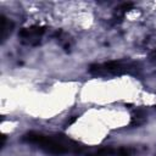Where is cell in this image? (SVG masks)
<instances>
[{
	"instance_id": "cell-6",
	"label": "cell",
	"mask_w": 156,
	"mask_h": 156,
	"mask_svg": "<svg viewBox=\"0 0 156 156\" xmlns=\"http://www.w3.org/2000/svg\"><path fill=\"white\" fill-rule=\"evenodd\" d=\"M133 6H134L133 2H123L119 6H117L115 9V12H113V20L115 21H122L124 15H126V12L129 11Z\"/></svg>"
},
{
	"instance_id": "cell-3",
	"label": "cell",
	"mask_w": 156,
	"mask_h": 156,
	"mask_svg": "<svg viewBox=\"0 0 156 156\" xmlns=\"http://www.w3.org/2000/svg\"><path fill=\"white\" fill-rule=\"evenodd\" d=\"M46 28L43 26H30L22 28L18 33V37L21 38L22 44L29 45V46H37L40 43V39L43 34L45 33Z\"/></svg>"
},
{
	"instance_id": "cell-7",
	"label": "cell",
	"mask_w": 156,
	"mask_h": 156,
	"mask_svg": "<svg viewBox=\"0 0 156 156\" xmlns=\"http://www.w3.org/2000/svg\"><path fill=\"white\" fill-rule=\"evenodd\" d=\"M113 154V149L112 147H101L96 151H93L90 154H88L87 156H112Z\"/></svg>"
},
{
	"instance_id": "cell-1",
	"label": "cell",
	"mask_w": 156,
	"mask_h": 156,
	"mask_svg": "<svg viewBox=\"0 0 156 156\" xmlns=\"http://www.w3.org/2000/svg\"><path fill=\"white\" fill-rule=\"evenodd\" d=\"M22 140L28 144L37 145L44 152L51 156H62L67 152L79 154L82 150V146H79L78 143L66 138L65 135H58V134L51 136L37 132H29L23 135Z\"/></svg>"
},
{
	"instance_id": "cell-5",
	"label": "cell",
	"mask_w": 156,
	"mask_h": 156,
	"mask_svg": "<svg viewBox=\"0 0 156 156\" xmlns=\"http://www.w3.org/2000/svg\"><path fill=\"white\" fill-rule=\"evenodd\" d=\"M146 122V113L143 110H136L134 111V113L130 117V122H129V127L130 128H135V127H140Z\"/></svg>"
},
{
	"instance_id": "cell-10",
	"label": "cell",
	"mask_w": 156,
	"mask_h": 156,
	"mask_svg": "<svg viewBox=\"0 0 156 156\" xmlns=\"http://www.w3.org/2000/svg\"><path fill=\"white\" fill-rule=\"evenodd\" d=\"M77 119H78V116H72L69 119H67V121H66V123L63 124V127H65V128H68V127H69L71 124H73Z\"/></svg>"
},
{
	"instance_id": "cell-12",
	"label": "cell",
	"mask_w": 156,
	"mask_h": 156,
	"mask_svg": "<svg viewBox=\"0 0 156 156\" xmlns=\"http://www.w3.org/2000/svg\"><path fill=\"white\" fill-rule=\"evenodd\" d=\"M155 108H156V107H155Z\"/></svg>"
},
{
	"instance_id": "cell-4",
	"label": "cell",
	"mask_w": 156,
	"mask_h": 156,
	"mask_svg": "<svg viewBox=\"0 0 156 156\" xmlns=\"http://www.w3.org/2000/svg\"><path fill=\"white\" fill-rule=\"evenodd\" d=\"M13 29V22L6 18L4 15H1V43H5L7 37L12 33Z\"/></svg>"
},
{
	"instance_id": "cell-9",
	"label": "cell",
	"mask_w": 156,
	"mask_h": 156,
	"mask_svg": "<svg viewBox=\"0 0 156 156\" xmlns=\"http://www.w3.org/2000/svg\"><path fill=\"white\" fill-rule=\"evenodd\" d=\"M117 156H130V151L127 147H121L117 152Z\"/></svg>"
},
{
	"instance_id": "cell-11",
	"label": "cell",
	"mask_w": 156,
	"mask_h": 156,
	"mask_svg": "<svg viewBox=\"0 0 156 156\" xmlns=\"http://www.w3.org/2000/svg\"><path fill=\"white\" fill-rule=\"evenodd\" d=\"M5 141H6V135L2 134V135H1V147L5 146Z\"/></svg>"
},
{
	"instance_id": "cell-2",
	"label": "cell",
	"mask_w": 156,
	"mask_h": 156,
	"mask_svg": "<svg viewBox=\"0 0 156 156\" xmlns=\"http://www.w3.org/2000/svg\"><path fill=\"white\" fill-rule=\"evenodd\" d=\"M136 69V63L126 61H108L104 63H93L89 66L88 71L93 76H122L130 73Z\"/></svg>"
},
{
	"instance_id": "cell-8",
	"label": "cell",
	"mask_w": 156,
	"mask_h": 156,
	"mask_svg": "<svg viewBox=\"0 0 156 156\" xmlns=\"http://www.w3.org/2000/svg\"><path fill=\"white\" fill-rule=\"evenodd\" d=\"M145 46L149 50H156V34L150 35L146 40H145Z\"/></svg>"
}]
</instances>
